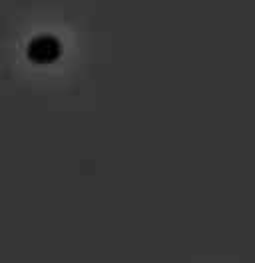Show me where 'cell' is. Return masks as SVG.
<instances>
[{
  "mask_svg": "<svg viewBox=\"0 0 255 263\" xmlns=\"http://www.w3.org/2000/svg\"><path fill=\"white\" fill-rule=\"evenodd\" d=\"M60 42L54 38V36H50V34H40V36H36L34 40H30V44H28V48H26V56H28V60L34 62V64L38 66H46V64H52V62H56L58 58H60Z\"/></svg>",
  "mask_w": 255,
  "mask_h": 263,
  "instance_id": "6da1fadb",
  "label": "cell"
}]
</instances>
